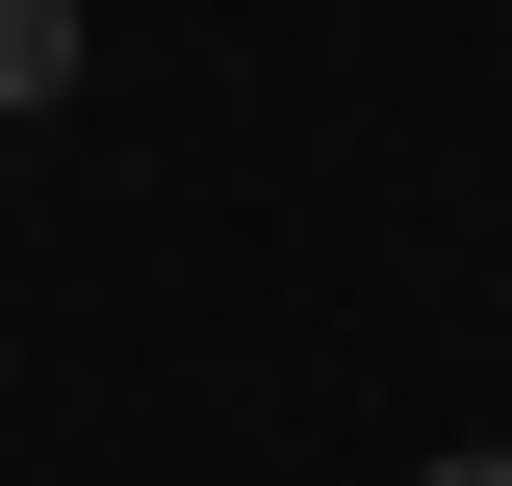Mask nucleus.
I'll return each instance as SVG.
<instances>
[{
	"instance_id": "f03ea898",
	"label": "nucleus",
	"mask_w": 512,
	"mask_h": 486,
	"mask_svg": "<svg viewBox=\"0 0 512 486\" xmlns=\"http://www.w3.org/2000/svg\"><path fill=\"white\" fill-rule=\"evenodd\" d=\"M410 486H512V435H487V461H410Z\"/></svg>"
},
{
	"instance_id": "f257e3e1",
	"label": "nucleus",
	"mask_w": 512,
	"mask_h": 486,
	"mask_svg": "<svg viewBox=\"0 0 512 486\" xmlns=\"http://www.w3.org/2000/svg\"><path fill=\"white\" fill-rule=\"evenodd\" d=\"M77 103V0H0V128H52Z\"/></svg>"
}]
</instances>
